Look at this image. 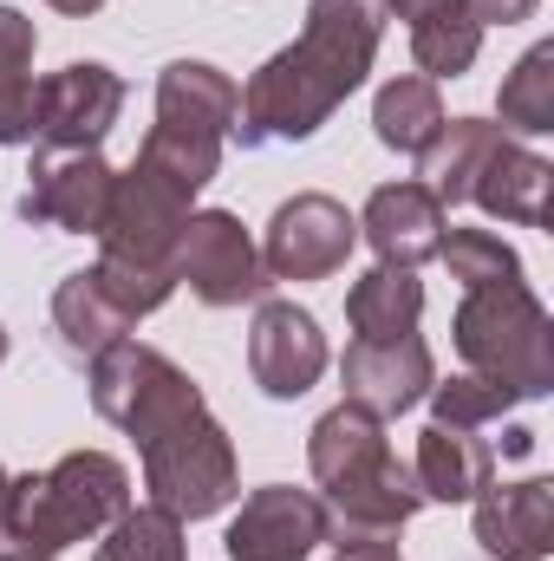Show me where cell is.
<instances>
[{
    "mask_svg": "<svg viewBox=\"0 0 554 561\" xmlns=\"http://www.w3.org/2000/svg\"><path fill=\"white\" fill-rule=\"evenodd\" d=\"M457 353L476 379L503 386L516 405L542 399L554 386V327L549 307L535 300L529 280H496V287H463V307L450 320Z\"/></svg>",
    "mask_w": 554,
    "mask_h": 561,
    "instance_id": "obj_4",
    "label": "cell"
},
{
    "mask_svg": "<svg viewBox=\"0 0 554 561\" xmlns=\"http://www.w3.org/2000/svg\"><path fill=\"white\" fill-rule=\"evenodd\" d=\"M131 510V470L112 450H66L53 470L0 483V561H59Z\"/></svg>",
    "mask_w": 554,
    "mask_h": 561,
    "instance_id": "obj_3",
    "label": "cell"
},
{
    "mask_svg": "<svg viewBox=\"0 0 554 561\" xmlns=\"http://www.w3.org/2000/svg\"><path fill=\"white\" fill-rule=\"evenodd\" d=\"M125 112V79L99 59H72L33 85V138L39 150H99Z\"/></svg>",
    "mask_w": 554,
    "mask_h": 561,
    "instance_id": "obj_12",
    "label": "cell"
},
{
    "mask_svg": "<svg viewBox=\"0 0 554 561\" xmlns=\"http://www.w3.org/2000/svg\"><path fill=\"white\" fill-rule=\"evenodd\" d=\"M33 20L0 7V144H33Z\"/></svg>",
    "mask_w": 554,
    "mask_h": 561,
    "instance_id": "obj_25",
    "label": "cell"
},
{
    "mask_svg": "<svg viewBox=\"0 0 554 561\" xmlns=\"http://www.w3.org/2000/svg\"><path fill=\"white\" fill-rule=\"evenodd\" d=\"M496 112H503V131H522V138H549L554 131V39L529 46L516 59V72L496 92Z\"/></svg>",
    "mask_w": 554,
    "mask_h": 561,
    "instance_id": "obj_26",
    "label": "cell"
},
{
    "mask_svg": "<svg viewBox=\"0 0 554 561\" xmlns=\"http://www.w3.org/2000/svg\"><path fill=\"white\" fill-rule=\"evenodd\" d=\"M379 33H385V7L379 0H313L300 39L280 46L275 59L242 85L229 138L242 150L307 144L366 85V72L379 59Z\"/></svg>",
    "mask_w": 554,
    "mask_h": 561,
    "instance_id": "obj_1",
    "label": "cell"
},
{
    "mask_svg": "<svg viewBox=\"0 0 554 561\" xmlns=\"http://www.w3.org/2000/svg\"><path fill=\"white\" fill-rule=\"evenodd\" d=\"M333 561H405V556H399V536H339Z\"/></svg>",
    "mask_w": 554,
    "mask_h": 561,
    "instance_id": "obj_30",
    "label": "cell"
},
{
    "mask_svg": "<svg viewBox=\"0 0 554 561\" xmlns=\"http://www.w3.org/2000/svg\"><path fill=\"white\" fill-rule=\"evenodd\" d=\"M0 359H7V333H0Z\"/></svg>",
    "mask_w": 554,
    "mask_h": 561,
    "instance_id": "obj_34",
    "label": "cell"
},
{
    "mask_svg": "<svg viewBox=\"0 0 554 561\" xmlns=\"http://www.w3.org/2000/svg\"><path fill=\"white\" fill-rule=\"evenodd\" d=\"M443 216H450V209H443L417 176H405V183H379V190L366 196L359 236L372 242L379 268H424V262H437Z\"/></svg>",
    "mask_w": 554,
    "mask_h": 561,
    "instance_id": "obj_17",
    "label": "cell"
},
{
    "mask_svg": "<svg viewBox=\"0 0 554 561\" xmlns=\"http://www.w3.org/2000/svg\"><path fill=\"white\" fill-rule=\"evenodd\" d=\"M112 183H118V170L99 150H39L33 157V183L20 196V216L46 222V229L99 236V222L112 209Z\"/></svg>",
    "mask_w": 554,
    "mask_h": 561,
    "instance_id": "obj_13",
    "label": "cell"
},
{
    "mask_svg": "<svg viewBox=\"0 0 554 561\" xmlns=\"http://www.w3.org/2000/svg\"><path fill=\"white\" fill-rule=\"evenodd\" d=\"M307 463L326 503V542L339 536H399L424 510L412 463H399L385 419L359 412V405H333L307 437Z\"/></svg>",
    "mask_w": 554,
    "mask_h": 561,
    "instance_id": "obj_2",
    "label": "cell"
},
{
    "mask_svg": "<svg viewBox=\"0 0 554 561\" xmlns=\"http://www.w3.org/2000/svg\"><path fill=\"white\" fill-rule=\"evenodd\" d=\"M170 275L189 280V294L203 307H249V300H268V268H262V249L249 242L242 216L229 209H196L176 236V255H170Z\"/></svg>",
    "mask_w": 554,
    "mask_h": 561,
    "instance_id": "obj_9",
    "label": "cell"
},
{
    "mask_svg": "<svg viewBox=\"0 0 554 561\" xmlns=\"http://www.w3.org/2000/svg\"><path fill=\"white\" fill-rule=\"evenodd\" d=\"M320 542H326V503L313 490H287V483L255 490L222 536L229 561H307Z\"/></svg>",
    "mask_w": 554,
    "mask_h": 561,
    "instance_id": "obj_15",
    "label": "cell"
},
{
    "mask_svg": "<svg viewBox=\"0 0 554 561\" xmlns=\"http://www.w3.org/2000/svg\"><path fill=\"white\" fill-rule=\"evenodd\" d=\"M496 138H503V125H489V118H443V131H437L430 150L417 157V183H424L443 209L470 203V183H476V170H483V157H489Z\"/></svg>",
    "mask_w": 554,
    "mask_h": 561,
    "instance_id": "obj_23",
    "label": "cell"
},
{
    "mask_svg": "<svg viewBox=\"0 0 554 561\" xmlns=\"http://www.w3.org/2000/svg\"><path fill=\"white\" fill-rule=\"evenodd\" d=\"M92 405H99L105 424L131 431L143 444L150 431H163L170 419L196 412L203 392H196V379H189L170 353L138 346V340H118V346H105V353L92 359Z\"/></svg>",
    "mask_w": 554,
    "mask_h": 561,
    "instance_id": "obj_8",
    "label": "cell"
},
{
    "mask_svg": "<svg viewBox=\"0 0 554 561\" xmlns=\"http://www.w3.org/2000/svg\"><path fill=\"white\" fill-rule=\"evenodd\" d=\"M470 13H476V26H516L535 13V0H470Z\"/></svg>",
    "mask_w": 554,
    "mask_h": 561,
    "instance_id": "obj_31",
    "label": "cell"
},
{
    "mask_svg": "<svg viewBox=\"0 0 554 561\" xmlns=\"http://www.w3.org/2000/svg\"><path fill=\"white\" fill-rule=\"evenodd\" d=\"M359 249V216H346V203L300 190L268 216L262 236V268L268 280H326L346 268V255Z\"/></svg>",
    "mask_w": 554,
    "mask_h": 561,
    "instance_id": "obj_11",
    "label": "cell"
},
{
    "mask_svg": "<svg viewBox=\"0 0 554 561\" xmlns=\"http://www.w3.org/2000/svg\"><path fill=\"white\" fill-rule=\"evenodd\" d=\"M549 157H535L522 138H503L489 144V157H483V170H476V183H470V203L483 209V216H496V222H522V229H542L549 222Z\"/></svg>",
    "mask_w": 554,
    "mask_h": 561,
    "instance_id": "obj_19",
    "label": "cell"
},
{
    "mask_svg": "<svg viewBox=\"0 0 554 561\" xmlns=\"http://www.w3.org/2000/svg\"><path fill=\"white\" fill-rule=\"evenodd\" d=\"M424 399H430V412H437L430 424H463V431H483V424H496L503 412H516V399H509L503 386L476 379V373H457V379L430 386Z\"/></svg>",
    "mask_w": 554,
    "mask_h": 561,
    "instance_id": "obj_29",
    "label": "cell"
},
{
    "mask_svg": "<svg viewBox=\"0 0 554 561\" xmlns=\"http://www.w3.org/2000/svg\"><path fill=\"white\" fill-rule=\"evenodd\" d=\"M235 105H242V85L209 66V59H176L163 66L157 79V125L143 138L138 163L170 176L176 190L203 196L222 170V144H229V125H235Z\"/></svg>",
    "mask_w": 554,
    "mask_h": 561,
    "instance_id": "obj_5",
    "label": "cell"
},
{
    "mask_svg": "<svg viewBox=\"0 0 554 561\" xmlns=\"http://www.w3.org/2000/svg\"><path fill=\"white\" fill-rule=\"evenodd\" d=\"M372 131H379L385 150H399V157H424L430 138L443 131L437 79H424V72H399V79H385L379 99H372Z\"/></svg>",
    "mask_w": 554,
    "mask_h": 561,
    "instance_id": "obj_24",
    "label": "cell"
},
{
    "mask_svg": "<svg viewBox=\"0 0 554 561\" xmlns=\"http://www.w3.org/2000/svg\"><path fill=\"white\" fill-rule=\"evenodd\" d=\"M399 20H412V59L424 79H457L476 66L483 26L470 13V0H379Z\"/></svg>",
    "mask_w": 554,
    "mask_h": 561,
    "instance_id": "obj_21",
    "label": "cell"
},
{
    "mask_svg": "<svg viewBox=\"0 0 554 561\" xmlns=\"http://www.w3.org/2000/svg\"><path fill=\"white\" fill-rule=\"evenodd\" d=\"M503 450H509V457H529V450H535V437H529L522 424H509V431H503Z\"/></svg>",
    "mask_w": 554,
    "mask_h": 561,
    "instance_id": "obj_32",
    "label": "cell"
},
{
    "mask_svg": "<svg viewBox=\"0 0 554 561\" xmlns=\"http://www.w3.org/2000/svg\"><path fill=\"white\" fill-rule=\"evenodd\" d=\"M138 457H143L150 503H163L183 523H203V516L229 510V496H235V444H229L222 424L209 419V405L170 419L163 431H150L138 444Z\"/></svg>",
    "mask_w": 554,
    "mask_h": 561,
    "instance_id": "obj_7",
    "label": "cell"
},
{
    "mask_svg": "<svg viewBox=\"0 0 554 561\" xmlns=\"http://www.w3.org/2000/svg\"><path fill=\"white\" fill-rule=\"evenodd\" d=\"M170 294H176L170 268H138V262L99 255V268H79V275L59 280V294H53V333H59L66 359L92 366L105 346H118L143 313H157Z\"/></svg>",
    "mask_w": 554,
    "mask_h": 561,
    "instance_id": "obj_6",
    "label": "cell"
},
{
    "mask_svg": "<svg viewBox=\"0 0 554 561\" xmlns=\"http://www.w3.org/2000/svg\"><path fill=\"white\" fill-rule=\"evenodd\" d=\"M249 373L268 399H300L326 373V333L307 307L293 300H262L249 327Z\"/></svg>",
    "mask_w": 554,
    "mask_h": 561,
    "instance_id": "obj_16",
    "label": "cell"
},
{
    "mask_svg": "<svg viewBox=\"0 0 554 561\" xmlns=\"http://www.w3.org/2000/svg\"><path fill=\"white\" fill-rule=\"evenodd\" d=\"M437 262L463 287H496V280H522V255L496 236V229H450L437 242Z\"/></svg>",
    "mask_w": 554,
    "mask_h": 561,
    "instance_id": "obj_28",
    "label": "cell"
},
{
    "mask_svg": "<svg viewBox=\"0 0 554 561\" xmlns=\"http://www.w3.org/2000/svg\"><path fill=\"white\" fill-rule=\"evenodd\" d=\"M92 561H183V516H170L163 503H138L105 529Z\"/></svg>",
    "mask_w": 554,
    "mask_h": 561,
    "instance_id": "obj_27",
    "label": "cell"
},
{
    "mask_svg": "<svg viewBox=\"0 0 554 561\" xmlns=\"http://www.w3.org/2000/svg\"><path fill=\"white\" fill-rule=\"evenodd\" d=\"M412 477H417V490H424V503H476L489 490V477H496V457L463 424H424L417 431Z\"/></svg>",
    "mask_w": 554,
    "mask_h": 561,
    "instance_id": "obj_20",
    "label": "cell"
},
{
    "mask_svg": "<svg viewBox=\"0 0 554 561\" xmlns=\"http://www.w3.org/2000/svg\"><path fill=\"white\" fill-rule=\"evenodd\" d=\"M476 549L496 561H549L554 556V483H489L476 496Z\"/></svg>",
    "mask_w": 554,
    "mask_h": 561,
    "instance_id": "obj_18",
    "label": "cell"
},
{
    "mask_svg": "<svg viewBox=\"0 0 554 561\" xmlns=\"http://www.w3.org/2000/svg\"><path fill=\"white\" fill-rule=\"evenodd\" d=\"M189 203H196L189 190H176L170 176H157V170L131 163V170L112 183V209H105V222H99V249H105L112 262L170 268L176 236H183V222L196 216Z\"/></svg>",
    "mask_w": 554,
    "mask_h": 561,
    "instance_id": "obj_10",
    "label": "cell"
},
{
    "mask_svg": "<svg viewBox=\"0 0 554 561\" xmlns=\"http://www.w3.org/2000/svg\"><path fill=\"white\" fill-rule=\"evenodd\" d=\"M0 483H7V470H0Z\"/></svg>",
    "mask_w": 554,
    "mask_h": 561,
    "instance_id": "obj_35",
    "label": "cell"
},
{
    "mask_svg": "<svg viewBox=\"0 0 554 561\" xmlns=\"http://www.w3.org/2000/svg\"><path fill=\"white\" fill-rule=\"evenodd\" d=\"M46 7H59V13H79V20H85V13H99L105 0H46Z\"/></svg>",
    "mask_w": 554,
    "mask_h": 561,
    "instance_id": "obj_33",
    "label": "cell"
},
{
    "mask_svg": "<svg viewBox=\"0 0 554 561\" xmlns=\"http://www.w3.org/2000/svg\"><path fill=\"white\" fill-rule=\"evenodd\" d=\"M339 386H346V405H359L372 419H399L437 386V359H430V346L417 333H405V340H353L346 359H339Z\"/></svg>",
    "mask_w": 554,
    "mask_h": 561,
    "instance_id": "obj_14",
    "label": "cell"
},
{
    "mask_svg": "<svg viewBox=\"0 0 554 561\" xmlns=\"http://www.w3.org/2000/svg\"><path fill=\"white\" fill-rule=\"evenodd\" d=\"M346 320L353 340H405L424 320V280L417 268H372L346 287Z\"/></svg>",
    "mask_w": 554,
    "mask_h": 561,
    "instance_id": "obj_22",
    "label": "cell"
}]
</instances>
